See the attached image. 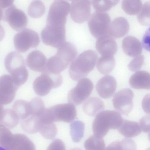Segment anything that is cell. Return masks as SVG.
Here are the masks:
<instances>
[{
    "label": "cell",
    "mask_w": 150,
    "mask_h": 150,
    "mask_svg": "<svg viewBox=\"0 0 150 150\" xmlns=\"http://www.w3.org/2000/svg\"><path fill=\"white\" fill-rule=\"evenodd\" d=\"M77 54L74 45L70 42H64L58 47L56 54L47 60L46 71L60 74L75 59Z\"/></svg>",
    "instance_id": "obj_1"
},
{
    "label": "cell",
    "mask_w": 150,
    "mask_h": 150,
    "mask_svg": "<svg viewBox=\"0 0 150 150\" xmlns=\"http://www.w3.org/2000/svg\"><path fill=\"white\" fill-rule=\"evenodd\" d=\"M97 59V53L93 50L82 52L71 63L69 71L70 78L75 81L84 78L93 70Z\"/></svg>",
    "instance_id": "obj_2"
},
{
    "label": "cell",
    "mask_w": 150,
    "mask_h": 150,
    "mask_svg": "<svg viewBox=\"0 0 150 150\" xmlns=\"http://www.w3.org/2000/svg\"><path fill=\"white\" fill-rule=\"evenodd\" d=\"M124 119L118 112L105 110L97 114L92 124L94 135L103 138L110 129H118Z\"/></svg>",
    "instance_id": "obj_3"
},
{
    "label": "cell",
    "mask_w": 150,
    "mask_h": 150,
    "mask_svg": "<svg viewBox=\"0 0 150 150\" xmlns=\"http://www.w3.org/2000/svg\"><path fill=\"white\" fill-rule=\"evenodd\" d=\"M70 8L69 4L66 1H54L49 9L46 26L55 30H65L67 17Z\"/></svg>",
    "instance_id": "obj_4"
},
{
    "label": "cell",
    "mask_w": 150,
    "mask_h": 150,
    "mask_svg": "<svg viewBox=\"0 0 150 150\" xmlns=\"http://www.w3.org/2000/svg\"><path fill=\"white\" fill-rule=\"evenodd\" d=\"M4 64L6 69L17 85L19 87L26 81L28 73L25 61L21 54L16 52L9 53L5 58Z\"/></svg>",
    "instance_id": "obj_5"
},
{
    "label": "cell",
    "mask_w": 150,
    "mask_h": 150,
    "mask_svg": "<svg viewBox=\"0 0 150 150\" xmlns=\"http://www.w3.org/2000/svg\"><path fill=\"white\" fill-rule=\"evenodd\" d=\"M76 115V107L70 103L55 105L46 109L43 113L46 119L53 123L59 121L71 122L75 119Z\"/></svg>",
    "instance_id": "obj_6"
},
{
    "label": "cell",
    "mask_w": 150,
    "mask_h": 150,
    "mask_svg": "<svg viewBox=\"0 0 150 150\" xmlns=\"http://www.w3.org/2000/svg\"><path fill=\"white\" fill-rule=\"evenodd\" d=\"M62 82V77L60 74H54L46 71L35 79L33 88L37 95L43 96L48 94L52 88L59 87Z\"/></svg>",
    "instance_id": "obj_7"
},
{
    "label": "cell",
    "mask_w": 150,
    "mask_h": 150,
    "mask_svg": "<svg viewBox=\"0 0 150 150\" xmlns=\"http://www.w3.org/2000/svg\"><path fill=\"white\" fill-rule=\"evenodd\" d=\"M93 88V83L89 79L84 77L80 79L76 86L69 92L68 102L74 106L80 105L88 98Z\"/></svg>",
    "instance_id": "obj_8"
},
{
    "label": "cell",
    "mask_w": 150,
    "mask_h": 150,
    "mask_svg": "<svg viewBox=\"0 0 150 150\" xmlns=\"http://www.w3.org/2000/svg\"><path fill=\"white\" fill-rule=\"evenodd\" d=\"M13 42L16 50L20 52H24L30 48L37 47L40 40L36 32L29 28H25L15 35Z\"/></svg>",
    "instance_id": "obj_9"
},
{
    "label": "cell",
    "mask_w": 150,
    "mask_h": 150,
    "mask_svg": "<svg viewBox=\"0 0 150 150\" xmlns=\"http://www.w3.org/2000/svg\"><path fill=\"white\" fill-rule=\"evenodd\" d=\"M110 18L105 12L96 11L91 16L88 22L90 31L92 35L97 38L108 33Z\"/></svg>",
    "instance_id": "obj_10"
},
{
    "label": "cell",
    "mask_w": 150,
    "mask_h": 150,
    "mask_svg": "<svg viewBox=\"0 0 150 150\" xmlns=\"http://www.w3.org/2000/svg\"><path fill=\"white\" fill-rule=\"evenodd\" d=\"M134 96L133 92L130 88L120 90L115 94L112 99L114 108L120 114L127 115L133 108Z\"/></svg>",
    "instance_id": "obj_11"
},
{
    "label": "cell",
    "mask_w": 150,
    "mask_h": 150,
    "mask_svg": "<svg viewBox=\"0 0 150 150\" xmlns=\"http://www.w3.org/2000/svg\"><path fill=\"white\" fill-rule=\"evenodd\" d=\"M3 19L13 29L17 31L24 29L28 22L24 12L14 4L6 9L4 13Z\"/></svg>",
    "instance_id": "obj_12"
},
{
    "label": "cell",
    "mask_w": 150,
    "mask_h": 150,
    "mask_svg": "<svg viewBox=\"0 0 150 150\" xmlns=\"http://www.w3.org/2000/svg\"><path fill=\"white\" fill-rule=\"evenodd\" d=\"M19 87L11 76L4 75L0 77V104L3 105L11 103Z\"/></svg>",
    "instance_id": "obj_13"
},
{
    "label": "cell",
    "mask_w": 150,
    "mask_h": 150,
    "mask_svg": "<svg viewBox=\"0 0 150 150\" xmlns=\"http://www.w3.org/2000/svg\"><path fill=\"white\" fill-rule=\"evenodd\" d=\"M70 15L72 19L77 23H82L90 16L91 2L90 0H73L71 4Z\"/></svg>",
    "instance_id": "obj_14"
},
{
    "label": "cell",
    "mask_w": 150,
    "mask_h": 150,
    "mask_svg": "<svg viewBox=\"0 0 150 150\" xmlns=\"http://www.w3.org/2000/svg\"><path fill=\"white\" fill-rule=\"evenodd\" d=\"M117 82L115 78L111 76L106 75L98 81L96 85V89L101 98L107 99L114 94Z\"/></svg>",
    "instance_id": "obj_15"
},
{
    "label": "cell",
    "mask_w": 150,
    "mask_h": 150,
    "mask_svg": "<svg viewBox=\"0 0 150 150\" xmlns=\"http://www.w3.org/2000/svg\"><path fill=\"white\" fill-rule=\"evenodd\" d=\"M96 47L98 52L103 56H113L117 52V47L114 39L106 35L98 38Z\"/></svg>",
    "instance_id": "obj_16"
},
{
    "label": "cell",
    "mask_w": 150,
    "mask_h": 150,
    "mask_svg": "<svg viewBox=\"0 0 150 150\" xmlns=\"http://www.w3.org/2000/svg\"><path fill=\"white\" fill-rule=\"evenodd\" d=\"M47 60L44 54L39 50H34L28 55L26 59L27 65L32 71L44 72L47 71Z\"/></svg>",
    "instance_id": "obj_17"
},
{
    "label": "cell",
    "mask_w": 150,
    "mask_h": 150,
    "mask_svg": "<svg viewBox=\"0 0 150 150\" xmlns=\"http://www.w3.org/2000/svg\"><path fill=\"white\" fill-rule=\"evenodd\" d=\"M129 25L125 18L120 17L115 18L110 24L108 33L112 37L118 38L124 36L128 32Z\"/></svg>",
    "instance_id": "obj_18"
},
{
    "label": "cell",
    "mask_w": 150,
    "mask_h": 150,
    "mask_svg": "<svg viewBox=\"0 0 150 150\" xmlns=\"http://www.w3.org/2000/svg\"><path fill=\"white\" fill-rule=\"evenodd\" d=\"M8 150H35L32 142L25 135L13 134L7 149Z\"/></svg>",
    "instance_id": "obj_19"
},
{
    "label": "cell",
    "mask_w": 150,
    "mask_h": 150,
    "mask_svg": "<svg viewBox=\"0 0 150 150\" xmlns=\"http://www.w3.org/2000/svg\"><path fill=\"white\" fill-rule=\"evenodd\" d=\"M122 47L125 53L131 57L138 56L142 52V47L140 41L132 36H127L123 39Z\"/></svg>",
    "instance_id": "obj_20"
},
{
    "label": "cell",
    "mask_w": 150,
    "mask_h": 150,
    "mask_svg": "<svg viewBox=\"0 0 150 150\" xmlns=\"http://www.w3.org/2000/svg\"><path fill=\"white\" fill-rule=\"evenodd\" d=\"M130 86L137 89L150 88V75L149 73L144 71H138L133 74L129 80Z\"/></svg>",
    "instance_id": "obj_21"
},
{
    "label": "cell",
    "mask_w": 150,
    "mask_h": 150,
    "mask_svg": "<svg viewBox=\"0 0 150 150\" xmlns=\"http://www.w3.org/2000/svg\"><path fill=\"white\" fill-rule=\"evenodd\" d=\"M82 107L85 114L93 116L103 110L105 106L103 101L100 98L91 97L84 102Z\"/></svg>",
    "instance_id": "obj_22"
},
{
    "label": "cell",
    "mask_w": 150,
    "mask_h": 150,
    "mask_svg": "<svg viewBox=\"0 0 150 150\" xmlns=\"http://www.w3.org/2000/svg\"><path fill=\"white\" fill-rule=\"evenodd\" d=\"M118 130L122 135L127 138L135 137L140 134L142 132L138 123L125 120H124Z\"/></svg>",
    "instance_id": "obj_23"
},
{
    "label": "cell",
    "mask_w": 150,
    "mask_h": 150,
    "mask_svg": "<svg viewBox=\"0 0 150 150\" xmlns=\"http://www.w3.org/2000/svg\"><path fill=\"white\" fill-rule=\"evenodd\" d=\"M20 120L21 127L25 132L33 134L39 132L40 125L39 116L31 115Z\"/></svg>",
    "instance_id": "obj_24"
},
{
    "label": "cell",
    "mask_w": 150,
    "mask_h": 150,
    "mask_svg": "<svg viewBox=\"0 0 150 150\" xmlns=\"http://www.w3.org/2000/svg\"><path fill=\"white\" fill-rule=\"evenodd\" d=\"M115 65V61L113 56H102L98 60L96 67L101 74L106 75L112 71Z\"/></svg>",
    "instance_id": "obj_25"
},
{
    "label": "cell",
    "mask_w": 150,
    "mask_h": 150,
    "mask_svg": "<svg viewBox=\"0 0 150 150\" xmlns=\"http://www.w3.org/2000/svg\"><path fill=\"white\" fill-rule=\"evenodd\" d=\"M20 119L13 109H6L3 111L0 123L8 128L15 127L19 122Z\"/></svg>",
    "instance_id": "obj_26"
},
{
    "label": "cell",
    "mask_w": 150,
    "mask_h": 150,
    "mask_svg": "<svg viewBox=\"0 0 150 150\" xmlns=\"http://www.w3.org/2000/svg\"><path fill=\"white\" fill-rule=\"evenodd\" d=\"M13 110L18 115L20 120L31 115L30 102L24 100L19 99L15 101L13 105Z\"/></svg>",
    "instance_id": "obj_27"
},
{
    "label": "cell",
    "mask_w": 150,
    "mask_h": 150,
    "mask_svg": "<svg viewBox=\"0 0 150 150\" xmlns=\"http://www.w3.org/2000/svg\"><path fill=\"white\" fill-rule=\"evenodd\" d=\"M85 125L82 122L76 120L70 125V133L72 140L75 142H79L83 136Z\"/></svg>",
    "instance_id": "obj_28"
},
{
    "label": "cell",
    "mask_w": 150,
    "mask_h": 150,
    "mask_svg": "<svg viewBox=\"0 0 150 150\" xmlns=\"http://www.w3.org/2000/svg\"><path fill=\"white\" fill-rule=\"evenodd\" d=\"M84 146L86 150H103L105 144L103 138L94 134L85 141Z\"/></svg>",
    "instance_id": "obj_29"
},
{
    "label": "cell",
    "mask_w": 150,
    "mask_h": 150,
    "mask_svg": "<svg viewBox=\"0 0 150 150\" xmlns=\"http://www.w3.org/2000/svg\"><path fill=\"white\" fill-rule=\"evenodd\" d=\"M142 4L140 0H123L121 6L124 11L127 14L135 15L138 13L142 7Z\"/></svg>",
    "instance_id": "obj_30"
},
{
    "label": "cell",
    "mask_w": 150,
    "mask_h": 150,
    "mask_svg": "<svg viewBox=\"0 0 150 150\" xmlns=\"http://www.w3.org/2000/svg\"><path fill=\"white\" fill-rule=\"evenodd\" d=\"M39 132L44 138L51 139L56 136L57 128L54 123H44L40 122Z\"/></svg>",
    "instance_id": "obj_31"
},
{
    "label": "cell",
    "mask_w": 150,
    "mask_h": 150,
    "mask_svg": "<svg viewBox=\"0 0 150 150\" xmlns=\"http://www.w3.org/2000/svg\"><path fill=\"white\" fill-rule=\"evenodd\" d=\"M45 8L44 4L40 1H34L30 4L28 9V13L32 17L38 18L45 13Z\"/></svg>",
    "instance_id": "obj_32"
},
{
    "label": "cell",
    "mask_w": 150,
    "mask_h": 150,
    "mask_svg": "<svg viewBox=\"0 0 150 150\" xmlns=\"http://www.w3.org/2000/svg\"><path fill=\"white\" fill-rule=\"evenodd\" d=\"M119 0H93L92 4L97 11L105 12L118 3Z\"/></svg>",
    "instance_id": "obj_33"
},
{
    "label": "cell",
    "mask_w": 150,
    "mask_h": 150,
    "mask_svg": "<svg viewBox=\"0 0 150 150\" xmlns=\"http://www.w3.org/2000/svg\"><path fill=\"white\" fill-rule=\"evenodd\" d=\"M150 3L148 1L145 3L138 13L137 19L139 22L143 25H150Z\"/></svg>",
    "instance_id": "obj_34"
},
{
    "label": "cell",
    "mask_w": 150,
    "mask_h": 150,
    "mask_svg": "<svg viewBox=\"0 0 150 150\" xmlns=\"http://www.w3.org/2000/svg\"><path fill=\"white\" fill-rule=\"evenodd\" d=\"M29 102L31 109V115L40 116L44 112L46 109L45 104L40 98H34Z\"/></svg>",
    "instance_id": "obj_35"
},
{
    "label": "cell",
    "mask_w": 150,
    "mask_h": 150,
    "mask_svg": "<svg viewBox=\"0 0 150 150\" xmlns=\"http://www.w3.org/2000/svg\"><path fill=\"white\" fill-rule=\"evenodd\" d=\"M13 135L8 128L0 123V145L2 147L7 149Z\"/></svg>",
    "instance_id": "obj_36"
},
{
    "label": "cell",
    "mask_w": 150,
    "mask_h": 150,
    "mask_svg": "<svg viewBox=\"0 0 150 150\" xmlns=\"http://www.w3.org/2000/svg\"><path fill=\"white\" fill-rule=\"evenodd\" d=\"M144 62V56L139 55L132 59L128 64V67L132 71H138L141 68Z\"/></svg>",
    "instance_id": "obj_37"
},
{
    "label": "cell",
    "mask_w": 150,
    "mask_h": 150,
    "mask_svg": "<svg viewBox=\"0 0 150 150\" xmlns=\"http://www.w3.org/2000/svg\"><path fill=\"white\" fill-rule=\"evenodd\" d=\"M120 142L122 150H137L136 144L132 139L124 138Z\"/></svg>",
    "instance_id": "obj_38"
},
{
    "label": "cell",
    "mask_w": 150,
    "mask_h": 150,
    "mask_svg": "<svg viewBox=\"0 0 150 150\" xmlns=\"http://www.w3.org/2000/svg\"><path fill=\"white\" fill-rule=\"evenodd\" d=\"M47 150H66L63 142L59 139L53 140L50 144Z\"/></svg>",
    "instance_id": "obj_39"
},
{
    "label": "cell",
    "mask_w": 150,
    "mask_h": 150,
    "mask_svg": "<svg viewBox=\"0 0 150 150\" xmlns=\"http://www.w3.org/2000/svg\"><path fill=\"white\" fill-rule=\"evenodd\" d=\"M142 130L145 132L150 131V116L146 115L143 117L140 120L139 123Z\"/></svg>",
    "instance_id": "obj_40"
},
{
    "label": "cell",
    "mask_w": 150,
    "mask_h": 150,
    "mask_svg": "<svg viewBox=\"0 0 150 150\" xmlns=\"http://www.w3.org/2000/svg\"><path fill=\"white\" fill-rule=\"evenodd\" d=\"M149 94L146 95L142 101V107L144 112L147 114H149Z\"/></svg>",
    "instance_id": "obj_41"
},
{
    "label": "cell",
    "mask_w": 150,
    "mask_h": 150,
    "mask_svg": "<svg viewBox=\"0 0 150 150\" xmlns=\"http://www.w3.org/2000/svg\"><path fill=\"white\" fill-rule=\"evenodd\" d=\"M103 150H122L120 142L116 141L112 142Z\"/></svg>",
    "instance_id": "obj_42"
},
{
    "label": "cell",
    "mask_w": 150,
    "mask_h": 150,
    "mask_svg": "<svg viewBox=\"0 0 150 150\" xmlns=\"http://www.w3.org/2000/svg\"><path fill=\"white\" fill-rule=\"evenodd\" d=\"M14 0H0V8L2 9L8 8L13 4Z\"/></svg>",
    "instance_id": "obj_43"
},
{
    "label": "cell",
    "mask_w": 150,
    "mask_h": 150,
    "mask_svg": "<svg viewBox=\"0 0 150 150\" xmlns=\"http://www.w3.org/2000/svg\"><path fill=\"white\" fill-rule=\"evenodd\" d=\"M5 35V31L3 27L0 24V41L4 38Z\"/></svg>",
    "instance_id": "obj_44"
},
{
    "label": "cell",
    "mask_w": 150,
    "mask_h": 150,
    "mask_svg": "<svg viewBox=\"0 0 150 150\" xmlns=\"http://www.w3.org/2000/svg\"><path fill=\"white\" fill-rule=\"evenodd\" d=\"M4 12L3 9L0 8V21L3 19Z\"/></svg>",
    "instance_id": "obj_45"
},
{
    "label": "cell",
    "mask_w": 150,
    "mask_h": 150,
    "mask_svg": "<svg viewBox=\"0 0 150 150\" xmlns=\"http://www.w3.org/2000/svg\"><path fill=\"white\" fill-rule=\"evenodd\" d=\"M4 109L3 108V105L0 104V121L1 117V115Z\"/></svg>",
    "instance_id": "obj_46"
},
{
    "label": "cell",
    "mask_w": 150,
    "mask_h": 150,
    "mask_svg": "<svg viewBox=\"0 0 150 150\" xmlns=\"http://www.w3.org/2000/svg\"><path fill=\"white\" fill-rule=\"evenodd\" d=\"M70 150H82L79 148H73Z\"/></svg>",
    "instance_id": "obj_47"
},
{
    "label": "cell",
    "mask_w": 150,
    "mask_h": 150,
    "mask_svg": "<svg viewBox=\"0 0 150 150\" xmlns=\"http://www.w3.org/2000/svg\"><path fill=\"white\" fill-rule=\"evenodd\" d=\"M0 150H8L2 147H0Z\"/></svg>",
    "instance_id": "obj_48"
}]
</instances>
